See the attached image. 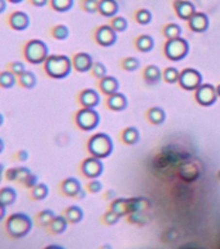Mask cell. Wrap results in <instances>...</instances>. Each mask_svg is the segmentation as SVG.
I'll list each match as a JSON object with an SVG mask.
<instances>
[{"label": "cell", "instance_id": "obj_1", "mask_svg": "<svg viewBox=\"0 0 220 249\" xmlns=\"http://www.w3.org/2000/svg\"><path fill=\"white\" fill-rule=\"evenodd\" d=\"M20 53L22 59L28 64L40 65L49 56V48H48L47 43L42 39L32 38V39L25 40L24 43L21 44Z\"/></svg>", "mask_w": 220, "mask_h": 249}, {"label": "cell", "instance_id": "obj_2", "mask_svg": "<svg viewBox=\"0 0 220 249\" xmlns=\"http://www.w3.org/2000/svg\"><path fill=\"white\" fill-rule=\"evenodd\" d=\"M42 65L46 75L53 79L66 78L73 70V60L66 55H49Z\"/></svg>", "mask_w": 220, "mask_h": 249}, {"label": "cell", "instance_id": "obj_3", "mask_svg": "<svg viewBox=\"0 0 220 249\" xmlns=\"http://www.w3.org/2000/svg\"><path fill=\"white\" fill-rule=\"evenodd\" d=\"M5 232L12 239H22L28 236L32 230L31 217L22 212L12 213L7 217L4 222Z\"/></svg>", "mask_w": 220, "mask_h": 249}, {"label": "cell", "instance_id": "obj_4", "mask_svg": "<svg viewBox=\"0 0 220 249\" xmlns=\"http://www.w3.org/2000/svg\"><path fill=\"white\" fill-rule=\"evenodd\" d=\"M87 148H88L91 156H94L97 158H106L109 157L114 149V144L109 135L98 133V134L91 136Z\"/></svg>", "mask_w": 220, "mask_h": 249}, {"label": "cell", "instance_id": "obj_5", "mask_svg": "<svg viewBox=\"0 0 220 249\" xmlns=\"http://www.w3.org/2000/svg\"><path fill=\"white\" fill-rule=\"evenodd\" d=\"M189 53V43L184 38L169 39L165 44V55L171 61H181Z\"/></svg>", "mask_w": 220, "mask_h": 249}, {"label": "cell", "instance_id": "obj_6", "mask_svg": "<svg viewBox=\"0 0 220 249\" xmlns=\"http://www.w3.org/2000/svg\"><path fill=\"white\" fill-rule=\"evenodd\" d=\"M100 123V115L94 108H82L75 115V125L83 131H92Z\"/></svg>", "mask_w": 220, "mask_h": 249}, {"label": "cell", "instance_id": "obj_7", "mask_svg": "<svg viewBox=\"0 0 220 249\" xmlns=\"http://www.w3.org/2000/svg\"><path fill=\"white\" fill-rule=\"evenodd\" d=\"M30 22V16L24 11H11L4 17V25L13 32L28 30Z\"/></svg>", "mask_w": 220, "mask_h": 249}, {"label": "cell", "instance_id": "obj_8", "mask_svg": "<svg viewBox=\"0 0 220 249\" xmlns=\"http://www.w3.org/2000/svg\"><path fill=\"white\" fill-rule=\"evenodd\" d=\"M177 83L180 84L181 88H184L187 91H196L202 84V74L197 69L187 67L180 71V77H179Z\"/></svg>", "mask_w": 220, "mask_h": 249}, {"label": "cell", "instance_id": "obj_9", "mask_svg": "<svg viewBox=\"0 0 220 249\" xmlns=\"http://www.w3.org/2000/svg\"><path fill=\"white\" fill-rule=\"evenodd\" d=\"M196 100L202 107H211L218 100L216 87L210 83H202L196 90Z\"/></svg>", "mask_w": 220, "mask_h": 249}, {"label": "cell", "instance_id": "obj_10", "mask_svg": "<svg viewBox=\"0 0 220 249\" xmlns=\"http://www.w3.org/2000/svg\"><path fill=\"white\" fill-rule=\"evenodd\" d=\"M80 170L86 178L97 179L104 173V165H102L101 158L94 157V156L87 157L80 165Z\"/></svg>", "mask_w": 220, "mask_h": 249}, {"label": "cell", "instance_id": "obj_11", "mask_svg": "<svg viewBox=\"0 0 220 249\" xmlns=\"http://www.w3.org/2000/svg\"><path fill=\"white\" fill-rule=\"evenodd\" d=\"M201 171H202V167L200 166V164L196 161H184L181 162L179 165V169H177V174L183 181L185 182H194L197 179L200 178Z\"/></svg>", "mask_w": 220, "mask_h": 249}, {"label": "cell", "instance_id": "obj_12", "mask_svg": "<svg viewBox=\"0 0 220 249\" xmlns=\"http://www.w3.org/2000/svg\"><path fill=\"white\" fill-rule=\"evenodd\" d=\"M94 39L102 47H111L117 43L118 35L111 25H102L94 33Z\"/></svg>", "mask_w": 220, "mask_h": 249}, {"label": "cell", "instance_id": "obj_13", "mask_svg": "<svg viewBox=\"0 0 220 249\" xmlns=\"http://www.w3.org/2000/svg\"><path fill=\"white\" fill-rule=\"evenodd\" d=\"M82 190V183L79 182V179L74 178V177L65 178L63 182L60 183V192L66 198L77 199Z\"/></svg>", "mask_w": 220, "mask_h": 249}, {"label": "cell", "instance_id": "obj_14", "mask_svg": "<svg viewBox=\"0 0 220 249\" xmlns=\"http://www.w3.org/2000/svg\"><path fill=\"white\" fill-rule=\"evenodd\" d=\"M188 26L193 33H204L210 26L208 16L204 12H196L189 18Z\"/></svg>", "mask_w": 220, "mask_h": 249}, {"label": "cell", "instance_id": "obj_15", "mask_svg": "<svg viewBox=\"0 0 220 249\" xmlns=\"http://www.w3.org/2000/svg\"><path fill=\"white\" fill-rule=\"evenodd\" d=\"M173 9H175L177 17L184 21H189V18L197 12L194 4L188 0H175Z\"/></svg>", "mask_w": 220, "mask_h": 249}, {"label": "cell", "instance_id": "obj_16", "mask_svg": "<svg viewBox=\"0 0 220 249\" xmlns=\"http://www.w3.org/2000/svg\"><path fill=\"white\" fill-rule=\"evenodd\" d=\"M73 67L79 73H87L94 66V60L86 52H78L73 56Z\"/></svg>", "mask_w": 220, "mask_h": 249}, {"label": "cell", "instance_id": "obj_17", "mask_svg": "<svg viewBox=\"0 0 220 249\" xmlns=\"http://www.w3.org/2000/svg\"><path fill=\"white\" fill-rule=\"evenodd\" d=\"M100 94L94 88H86L79 94V103L83 108H96L100 104Z\"/></svg>", "mask_w": 220, "mask_h": 249}, {"label": "cell", "instance_id": "obj_18", "mask_svg": "<svg viewBox=\"0 0 220 249\" xmlns=\"http://www.w3.org/2000/svg\"><path fill=\"white\" fill-rule=\"evenodd\" d=\"M150 208V200L146 198H130L126 199L127 216L135 212H144Z\"/></svg>", "mask_w": 220, "mask_h": 249}, {"label": "cell", "instance_id": "obj_19", "mask_svg": "<svg viewBox=\"0 0 220 249\" xmlns=\"http://www.w3.org/2000/svg\"><path fill=\"white\" fill-rule=\"evenodd\" d=\"M38 84V77L34 71L26 70L24 73H21L18 77H17V86H20L21 88H25V90H32Z\"/></svg>", "mask_w": 220, "mask_h": 249}, {"label": "cell", "instance_id": "obj_20", "mask_svg": "<svg viewBox=\"0 0 220 249\" xmlns=\"http://www.w3.org/2000/svg\"><path fill=\"white\" fill-rule=\"evenodd\" d=\"M119 12L117 0H98V13L104 17H115Z\"/></svg>", "mask_w": 220, "mask_h": 249}, {"label": "cell", "instance_id": "obj_21", "mask_svg": "<svg viewBox=\"0 0 220 249\" xmlns=\"http://www.w3.org/2000/svg\"><path fill=\"white\" fill-rule=\"evenodd\" d=\"M127 103H128V101H127L126 95L122 94V92H115L113 95H110L109 98H108V101H106L109 109H111V111L114 112L125 111L127 108Z\"/></svg>", "mask_w": 220, "mask_h": 249}, {"label": "cell", "instance_id": "obj_22", "mask_svg": "<svg viewBox=\"0 0 220 249\" xmlns=\"http://www.w3.org/2000/svg\"><path fill=\"white\" fill-rule=\"evenodd\" d=\"M100 90H101L105 95L110 96L118 92L119 90V82L118 79L111 75H106L102 79H100Z\"/></svg>", "mask_w": 220, "mask_h": 249}, {"label": "cell", "instance_id": "obj_23", "mask_svg": "<svg viewBox=\"0 0 220 249\" xmlns=\"http://www.w3.org/2000/svg\"><path fill=\"white\" fill-rule=\"evenodd\" d=\"M163 78V73L161 71V69L156 65H148V66L144 69V79L145 82L150 86L153 84H157L159 83V81Z\"/></svg>", "mask_w": 220, "mask_h": 249}, {"label": "cell", "instance_id": "obj_24", "mask_svg": "<svg viewBox=\"0 0 220 249\" xmlns=\"http://www.w3.org/2000/svg\"><path fill=\"white\" fill-rule=\"evenodd\" d=\"M49 195V188L46 183L39 182L36 186H34L31 190H29V198L31 199L32 201H43L48 198Z\"/></svg>", "mask_w": 220, "mask_h": 249}, {"label": "cell", "instance_id": "obj_25", "mask_svg": "<svg viewBox=\"0 0 220 249\" xmlns=\"http://www.w3.org/2000/svg\"><path fill=\"white\" fill-rule=\"evenodd\" d=\"M67 225H69V222H67V219L63 214V216H56V217L52 219V222L49 223V226H48L47 229L48 231L51 233H53V235H61V233H63L66 231Z\"/></svg>", "mask_w": 220, "mask_h": 249}, {"label": "cell", "instance_id": "obj_26", "mask_svg": "<svg viewBox=\"0 0 220 249\" xmlns=\"http://www.w3.org/2000/svg\"><path fill=\"white\" fill-rule=\"evenodd\" d=\"M63 216L67 219L69 223H79V222L83 221V218H84V212L80 206L78 205H71L67 206L66 209L63 210Z\"/></svg>", "mask_w": 220, "mask_h": 249}, {"label": "cell", "instance_id": "obj_27", "mask_svg": "<svg viewBox=\"0 0 220 249\" xmlns=\"http://www.w3.org/2000/svg\"><path fill=\"white\" fill-rule=\"evenodd\" d=\"M17 191L15 187L5 186L0 187V202H3L5 206L13 205L17 201Z\"/></svg>", "mask_w": 220, "mask_h": 249}, {"label": "cell", "instance_id": "obj_28", "mask_svg": "<svg viewBox=\"0 0 220 249\" xmlns=\"http://www.w3.org/2000/svg\"><path fill=\"white\" fill-rule=\"evenodd\" d=\"M17 84V77L13 73H11L7 69L0 70V88L3 90H9L15 87Z\"/></svg>", "mask_w": 220, "mask_h": 249}, {"label": "cell", "instance_id": "obj_29", "mask_svg": "<svg viewBox=\"0 0 220 249\" xmlns=\"http://www.w3.org/2000/svg\"><path fill=\"white\" fill-rule=\"evenodd\" d=\"M49 35L56 40H66L69 38V35H70V30H69L66 25L63 24L53 25L49 29Z\"/></svg>", "mask_w": 220, "mask_h": 249}, {"label": "cell", "instance_id": "obj_30", "mask_svg": "<svg viewBox=\"0 0 220 249\" xmlns=\"http://www.w3.org/2000/svg\"><path fill=\"white\" fill-rule=\"evenodd\" d=\"M148 119L153 125H162L166 121V112L161 107H152L146 113Z\"/></svg>", "mask_w": 220, "mask_h": 249}, {"label": "cell", "instance_id": "obj_31", "mask_svg": "<svg viewBox=\"0 0 220 249\" xmlns=\"http://www.w3.org/2000/svg\"><path fill=\"white\" fill-rule=\"evenodd\" d=\"M55 217L56 214L53 210L43 209L35 214V222L39 226H42V227H46V229H47L48 226H49V223L52 222V219Z\"/></svg>", "mask_w": 220, "mask_h": 249}, {"label": "cell", "instance_id": "obj_32", "mask_svg": "<svg viewBox=\"0 0 220 249\" xmlns=\"http://www.w3.org/2000/svg\"><path fill=\"white\" fill-rule=\"evenodd\" d=\"M136 48L140 52H150L154 48V39L148 34H142V35L138 36L136 39Z\"/></svg>", "mask_w": 220, "mask_h": 249}, {"label": "cell", "instance_id": "obj_33", "mask_svg": "<svg viewBox=\"0 0 220 249\" xmlns=\"http://www.w3.org/2000/svg\"><path fill=\"white\" fill-rule=\"evenodd\" d=\"M122 140L128 146H134L140 140V133L136 127H127L122 133Z\"/></svg>", "mask_w": 220, "mask_h": 249}, {"label": "cell", "instance_id": "obj_34", "mask_svg": "<svg viewBox=\"0 0 220 249\" xmlns=\"http://www.w3.org/2000/svg\"><path fill=\"white\" fill-rule=\"evenodd\" d=\"M74 5V0H49V7L59 13L69 12Z\"/></svg>", "mask_w": 220, "mask_h": 249}, {"label": "cell", "instance_id": "obj_35", "mask_svg": "<svg viewBox=\"0 0 220 249\" xmlns=\"http://www.w3.org/2000/svg\"><path fill=\"white\" fill-rule=\"evenodd\" d=\"M183 34L181 26L177 24H167L163 28V35L169 39H175V38H180Z\"/></svg>", "mask_w": 220, "mask_h": 249}, {"label": "cell", "instance_id": "obj_36", "mask_svg": "<svg viewBox=\"0 0 220 249\" xmlns=\"http://www.w3.org/2000/svg\"><path fill=\"white\" fill-rule=\"evenodd\" d=\"M4 69L9 70L11 73L18 77L21 73H24L26 70V65H25L22 61H18V60H13V61H8V63L4 65Z\"/></svg>", "mask_w": 220, "mask_h": 249}, {"label": "cell", "instance_id": "obj_37", "mask_svg": "<svg viewBox=\"0 0 220 249\" xmlns=\"http://www.w3.org/2000/svg\"><path fill=\"white\" fill-rule=\"evenodd\" d=\"M110 209L113 210V212H115L117 214H119L121 217H125V216H127L126 198L114 199V201L111 202V205H110Z\"/></svg>", "mask_w": 220, "mask_h": 249}, {"label": "cell", "instance_id": "obj_38", "mask_svg": "<svg viewBox=\"0 0 220 249\" xmlns=\"http://www.w3.org/2000/svg\"><path fill=\"white\" fill-rule=\"evenodd\" d=\"M179 77H180V71L175 66L166 67L163 70V79L167 83H176L179 82Z\"/></svg>", "mask_w": 220, "mask_h": 249}, {"label": "cell", "instance_id": "obj_39", "mask_svg": "<svg viewBox=\"0 0 220 249\" xmlns=\"http://www.w3.org/2000/svg\"><path fill=\"white\" fill-rule=\"evenodd\" d=\"M136 22L140 25H149L152 22L153 15L150 12L149 9H139L136 15H135Z\"/></svg>", "mask_w": 220, "mask_h": 249}, {"label": "cell", "instance_id": "obj_40", "mask_svg": "<svg viewBox=\"0 0 220 249\" xmlns=\"http://www.w3.org/2000/svg\"><path fill=\"white\" fill-rule=\"evenodd\" d=\"M128 221H130V223H132V225L144 226L149 222V218L146 217L142 212H135V213L128 214Z\"/></svg>", "mask_w": 220, "mask_h": 249}, {"label": "cell", "instance_id": "obj_41", "mask_svg": "<svg viewBox=\"0 0 220 249\" xmlns=\"http://www.w3.org/2000/svg\"><path fill=\"white\" fill-rule=\"evenodd\" d=\"M111 28L114 29L117 33H123L126 32V29L128 28V21L125 17L115 16L111 20Z\"/></svg>", "mask_w": 220, "mask_h": 249}, {"label": "cell", "instance_id": "obj_42", "mask_svg": "<svg viewBox=\"0 0 220 249\" xmlns=\"http://www.w3.org/2000/svg\"><path fill=\"white\" fill-rule=\"evenodd\" d=\"M30 157V153H29L28 149H24V148H20V149L15 150L11 156V160L13 162H17V164H24L26 162Z\"/></svg>", "mask_w": 220, "mask_h": 249}, {"label": "cell", "instance_id": "obj_43", "mask_svg": "<svg viewBox=\"0 0 220 249\" xmlns=\"http://www.w3.org/2000/svg\"><path fill=\"white\" fill-rule=\"evenodd\" d=\"M122 66L127 71H135L140 66V61L136 57H126L122 61Z\"/></svg>", "mask_w": 220, "mask_h": 249}, {"label": "cell", "instance_id": "obj_44", "mask_svg": "<svg viewBox=\"0 0 220 249\" xmlns=\"http://www.w3.org/2000/svg\"><path fill=\"white\" fill-rule=\"evenodd\" d=\"M91 71H92V74H94V78L102 79L104 77H106V71H108V69H106V66L104 64L97 61V63H94V66H92Z\"/></svg>", "mask_w": 220, "mask_h": 249}, {"label": "cell", "instance_id": "obj_45", "mask_svg": "<svg viewBox=\"0 0 220 249\" xmlns=\"http://www.w3.org/2000/svg\"><path fill=\"white\" fill-rule=\"evenodd\" d=\"M32 171L29 169L28 166H17V179H16V183L17 184H20L22 186V183L26 178H28L29 175L31 174Z\"/></svg>", "mask_w": 220, "mask_h": 249}, {"label": "cell", "instance_id": "obj_46", "mask_svg": "<svg viewBox=\"0 0 220 249\" xmlns=\"http://www.w3.org/2000/svg\"><path fill=\"white\" fill-rule=\"evenodd\" d=\"M82 8L87 13L98 12V0H82Z\"/></svg>", "mask_w": 220, "mask_h": 249}, {"label": "cell", "instance_id": "obj_47", "mask_svg": "<svg viewBox=\"0 0 220 249\" xmlns=\"http://www.w3.org/2000/svg\"><path fill=\"white\" fill-rule=\"evenodd\" d=\"M102 219H104V222H105L106 225L113 226L115 225V223H118L119 219H121V216L110 209L109 212H106V213L102 216Z\"/></svg>", "mask_w": 220, "mask_h": 249}, {"label": "cell", "instance_id": "obj_48", "mask_svg": "<svg viewBox=\"0 0 220 249\" xmlns=\"http://www.w3.org/2000/svg\"><path fill=\"white\" fill-rule=\"evenodd\" d=\"M39 183V177L36 174H34V173H31V174L29 175L28 178L25 179L24 183H22V187L24 188H26V190H31L32 187L36 186Z\"/></svg>", "mask_w": 220, "mask_h": 249}, {"label": "cell", "instance_id": "obj_49", "mask_svg": "<svg viewBox=\"0 0 220 249\" xmlns=\"http://www.w3.org/2000/svg\"><path fill=\"white\" fill-rule=\"evenodd\" d=\"M4 179H5V181H7V182L16 183V179H17V166H12V167H8V169H5Z\"/></svg>", "mask_w": 220, "mask_h": 249}, {"label": "cell", "instance_id": "obj_50", "mask_svg": "<svg viewBox=\"0 0 220 249\" xmlns=\"http://www.w3.org/2000/svg\"><path fill=\"white\" fill-rule=\"evenodd\" d=\"M88 191L92 194H98L100 191H102V183L98 179H91V182L88 183Z\"/></svg>", "mask_w": 220, "mask_h": 249}, {"label": "cell", "instance_id": "obj_51", "mask_svg": "<svg viewBox=\"0 0 220 249\" xmlns=\"http://www.w3.org/2000/svg\"><path fill=\"white\" fill-rule=\"evenodd\" d=\"M28 3L35 8H43L47 4H49V0H28Z\"/></svg>", "mask_w": 220, "mask_h": 249}, {"label": "cell", "instance_id": "obj_52", "mask_svg": "<svg viewBox=\"0 0 220 249\" xmlns=\"http://www.w3.org/2000/svg\"><path fill=\"white\" fill-rule=\"evenodd\" d=\"M5 216H7V206L3 202H0V222L4 219Z\"/></svg>", "mask_w": 220, "mask_h": 249}, {"label": "cell", "instance_id": "obj_53", "mask_svg": "<svg viewBox=\"0 0 220 249\" xmlns=\"http://www.w3.org/2000/svg\"><path fill=\"white\" fill-rule=\"evenodd\" d=\"M7 7H8V1L7 0H0V15L7 11Z\"/></svg>", "mask_w": 220, "mask_h": 249}, {"label": "cell", "instance_id": "obj_54", "mask_svg": "<svg viewBox=\"0 0 220 249\" xmlns=\"http://www.w3.org/2000/svg\"><path fill=\"white\" fill-rule=\"evenodd\" d=\"M4 173H5L4 165L0 162V182H1V181H3V178H4Z\"/></svg>", "mask_w": 220, "mask_h": 249}, {"label": "cell", "instance_id": "obj_55", "mask_svg": "<svg viewBox=\"0 0 220 249\" xmlns=\"http://www.w3.org/2000/svg\"><path fill=\"white\" fill-rule=\"evenodd\" d=\"M43 249H65V248L59 244H51V245H47V247H44Z\"/></svg>", "mask_w": 220, "mask_h": 249}, {"label": "cell", "instance_id": "obj_56", "mask_svg": "<svg viewBox=\"0 0 220 249\" xmlns=\"http://www.w3.org/2000/svg\"><path fill=\"white\" fill-rule=\"evenodd\" d=\"M5 149V142L3 140V138H0V154L3 153Z\"/></svg>", "mask_w": 220, "mask_h": 249}, {"label": "cell", "instance_id": "obj_57", "mask_svg": "<svg viewBox=\"0 0 220 249\" xmlns=\"http://www.w3.org/2000/svg\"><path fill=\"white\" fill-rule=\"evenodd\" d=\"M115 191H108L106 192V199H115Z\"/></svg>", "mask_w": 220, "mask_h": 249}, {"label": "cell", "instance_id": "obj_58", "mask_svg": "<svg viewBox=\"0 0 220 249\" xmlns=\"http://www.w3.org/2000/svg\"><path fill=\"white\" fill-rule=\"evenodd\" d=\"M4 122H5L4 115H3V113L0 112V127H1V126H3V125H4Z\"/></svg>", "mask_w": 220, "mask_h": 249}, {"label": "cell", "instance_id": "obj_59", "mask_svg": "<svg viewBox=\"0 0 220 249\" xmlns=\"http://www.w3.org/2000/svg\"><path fill=\"white\" fill-rule=\"evenodd\" d=\"M8 3H11V4H21L22 1H25V0H7Z\"/></svg>", "mask_w": 220, "mask_h": 249}, {"label": "cell", "instance_id": "obj_60", "mask_svg": "<svg viewBox=\"0 0 220 249\" xmlns=\"http://www.w3.org/2000/svg\"><path fill=\"white\" fill-rule=\"evenodd\" d=\"M84 198H86V191L82 190V191H80V194L78 195V198H77V199H79V200H83V199H84Z\"/></svg>", "mask_w": 220, "mask_h": 249}, {"label": "cell", "instance_id": "obj_61", "mask_svg": "<svg viewBox=\"0 0 220 249\" xmlns=\"http://www.w3.org/2000/svg\"><path fill=\"white\" fill-rule=\"evenodd\" d=\"M100 249H111V247H110L109 244H105V245H102Z\"/></svg>", "mask_w": 220, "mask_h": 249}, {"label": "cell", "instance_id": "obj_62", "mask_svg": "<svg viewBox=\"0 0 220 249\" xmlns=\"http://www.w3.org/2000/svg\"><path fill=\"white\" fill-rule=\"evenodd\" d=\"M216 94H218V98H220V84L216 86Z\"/></svg>", "mask_w": 220, "mask_h": 249}, {"label": "cell", "instance_id": "obj_63", "mask_svg": "<svg viewBox=\"0 0 220 249\" xmlns=\"http://www.w3.org/2000/svg\"><path fill=\"white\" fill-rule=\"evenodd\" d=\"M218 179H219V181H220V170L218 171Z\"/></svg>", "mask_w": 220, "mask_h": 249}]
</instances>
